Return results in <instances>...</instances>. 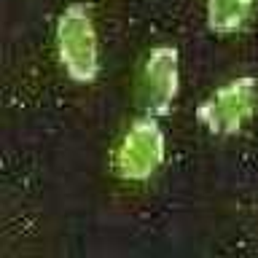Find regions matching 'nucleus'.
<instances>
[{
    "mask_svg": "<svg viewBox=\"0 0 258 258\" xmlns=\"http://www.w3.org/2000/svg\"><path fill=\"white\" fill-rule=\"evenodd\" d=\"M180 92V54L175 46L151 48L143 68V110L145 116H167Z\"/></svg>",
    "mask_w": 258,
    "mask_h": 258,
    "instance_id": "obj_4",
    "label": "nucleus"
},
{
    "mask_svg": "<svg viewBox=\"0 0 258 258\" xmlns=\"http://www.w3.org/2000/svg\"><path fill=\"white\" fill-rule=\"evenodd\" d=\"M253 8L255 0H207V27L213 32H237Z\"/></svg>",
    "mask_w": 258,
    "mask_h": 258,
    "instance_id": "obj_5",
    "label": "nucleus"
},
{
    "mask_svg": "<svg viewBox=\"0 0 258 258\" xmlns=\"http://www.w3.org/2000/svg\"><path fill=\"white\" fill-rule=\"evenodd\" d=\"M56 54L64 73L78 84H92L100 73V38L86 6L73 3L56 19Z\"/></svg>",
    "mask_w": 258,
    "mask_h": 258,
    "instance_id": "obj_1",
    "label": "nucleus"
},
{
    "mask_svg": "<svg viewBox=\"0 0 258 258\" xmlns=\"http://www.w3.org/2000/svg\"><path fill=\"white\" fill-rule=\"evenodd\" d=\"M258 110V78L239 76L215 89L197 108V121L210 135L231 137L247 126Z\"/></svg>",
    "mask_w": 258,
    "mask_h": 258,
    "instance_id": "obj_2",
    "label": "nucleus"
},
{
    "mask_svg": "<svg viewBox=\"0 0 258 258\" xmlns=\"http://www.w3.org/2000/svg\"><path fill=\"white\" fill-rule=\"evenodd\" d=\"M164 161V132L153 116L135 118L121 137L113 167L124 180H148Z\"/></svg>",
    "mask_w": 258,
    "mask_h": 258,
    "instance_id": "obj_3",
    "label": "nucleus"
}]
</instances>
